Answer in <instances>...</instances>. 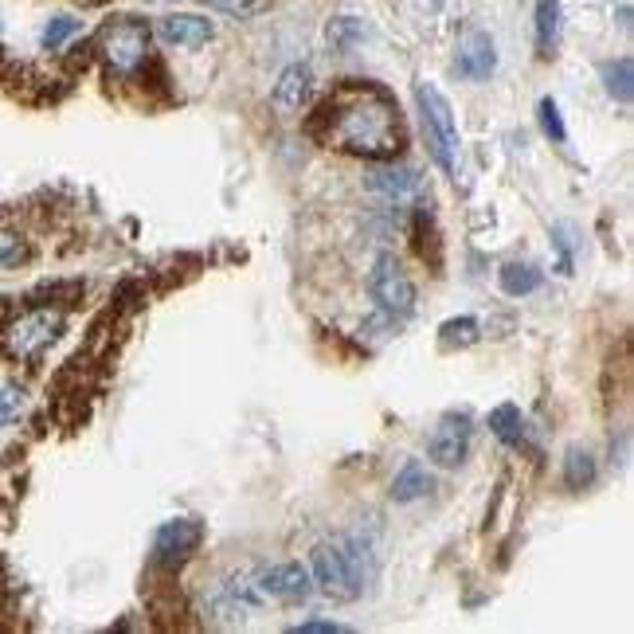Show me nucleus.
I'll return each mask as SVG.
<instances>
[{
    "mask_svg": "<svg viewBox=\"0 0 634 634\" xmlns=\"http://www.w3.org/2000/svg\"><path fill=\"white\" fill-rule=\"evenodd\" d=\"M314 137L329 149L353 153V157H396L404 145V122L396 98L372 83H349L317 110Z\"/></svg>",
    "mask_w": 634,
    "mask_h": 634,
    "instance_id": "1",
    "label": "nucleus"
},
{
    "mask_svg": "<svg viewBox=\"0 0 634 634\" xmlns=\"http://www.w3.org/2000/svg\"><path fill=\"white\" fill-rule=\"evenodd\" d=\"M314 584L321 595L337 603H353L364 595L368 584V564H364V544L353 537H329L314 548Z\"/></svg>",
    "mask_w": 634,
    "mask_h": 634,
    "instance_id": "2",
    "label": "nucleus"
},
{
    "mask_svg": "<svg viewBox=\"0 0 634 634\" xmlns=\"http://www.w3.org/2000/svg\"><path fill=\"white\" fill-rule=\"evenodd\" d=\"M415 102H419L423 137H427V145H431L435 165H439L447 177H454V173H458V126H454L451 102L439 94V87H431V83H419V87H415Z\"/></svg>",
    "mask_w": 634,
    "mask_h": 634,
    "instance_id": "3",
    "label": "nucleus"
},
{
    "mask_svg": "<svg viewBox=\"0 0 634 634\" xmlns=\"http://www.w3.org/2000/svg\"><path fill=\"white\" fill-rule=\"evenodd\" d=\"M368 294L372 302L392 317H408L415 310V286H411L408 271L400 267L396 255H380L376 267L368 274Z\"/></svg>",
    "mask_w": 634,
    "mask_h": 634,
    "instance_id": "4",
    "label": "nucleus"
},
{
    "mask_svg": "<svg viewBox=\"0 0 634 634\" xmlns=\"http://www.w3.org/2000/svg\"><path fill=\"white\" fill-rule=\"evenodd\" d=\"M102 51L110 59L114 71L130 75L145 63V51H149V28L137 20V16H118L102 28Z\"/></svg>",
    "mask_w": 634,
    "mask_h": 634,
    "instance_id": "5",
    "label": "nucleus"
},
{
    "mask_svg": "<svg viewBox=\"0 0 634 634\" xmlns=\"http://www.w3.org/2000/svg\"><path fill=\"white\" fill-rule=\"evenodd\" d=\"M470 439H474L470 415H466V411H451V415H443V419L435 423V431H431V439H427V454H431L435 466L454 470V466L466 462Z\"/></svg>",
    "mask_w": 634,
    "mask_h": 634,
    "instance_id": "6",
    "label": "nucleus"
},
{
    "mask_svg": "<svg viewBox=\"0 0 634 634\" xmlns=\"http://www.w3.org/2000/svg\"><path fill=\"white\" fill-rule=\"evenodd\" d=\"M454 67L458 75L482 83L498 71V51H494V40L482 32V28H462L458 36V51H454Z\"/></svg>",
    "mask_w": 634,
    "mask_h": 634,
    "instance_id": "7",
    "label": "nucleus"
},
{
    "mask_svg": "<svg viewBox=\"0 0 634 634\" xmlns=\"http://www.w3.org/2000/svg\"><path fill=\"white\" fill-rule=\"evenodd\" d=\"M204 541V525L192 517H173L153 533V560L157 564H181L188 552H196V544Z\"/></svg>",
    "mask_w": 634,
    "mask_h": 634,
    "instance_id": "8",
    "label": "nucleus"
},
{
    "mask_svg": "<svg viewBox=\"0 0 634 634\" xmlns=\"http://www.w3.org/2000/svg\"><path fill=\"white\" fill-rule=\"evenodd\" d=\"M314 588V576L310 568H302L298 560H286V564H271L263 576H259V591L271 595V599H282V603H298L306 599Z\"/></svg>",
    "mask_w": 634,
    "mask_h": 634,
    "instance_id": "9",
    "label": "nucleus"
},
{
    "mask_svg": "<svg viewBox=\"0 0 634 634\" xmlns=\"http://www.w3.org/2000/svg\"><path fill=\"white\" fill-rule=\"evenodd\" d=\"M59 314H47V310H36V314H28L16 329H12V349L20 353V357H32V353H40L44 345L55 341V333H59Z\"/></svg>",
    "mask_w": 634,
    "mask_h": 634,
    "instance_id": "10",
    "label": "nucleus"
},
{
    "mask_svg": "<svg viewBox=\"0 0 634 634\" xmlns=\"http://www.w3.org/2000/svg\"><path fill=\"white\" fill-rule=\"evenodd\" d=\"M157 36L173 47H204L212 40V24H208L204 16H192V12L161 16V20H157Z\"/></svg>",
    "mask_w": 634,
    "mask_h": 634,
    "instance_id": "11",
    "label": "nucleus"
},
{
    "mask_svg": "<svg viewBox=\"0 0 634 634\" xmlns=\"http://www.w3.org/2000/svg\"><path fill=\"white\" fill-rule=\"evenodd\" d=\"M364 184L372 192L388 196V200H404V196H411L419 188V177H415L411 165H376V169L364 173Z\"/></svg>",
    "mask_w": 634,
    "mask_h": 634,
    "instance_id": "12",
    "label": "nucleus"
},
{
    "mask_svg": "<svg viewBox=\"0 0 634 634\" xmlns=\"http://www.w3.org/2000/svg\"><path fill=\"white\" fill-rule=\"evenodd\" d=\"M314 91V71L306 67V63H290L286 71H282V79H278V87H274V102L282 106V110H298L306 98Z\"/></svg>",
    "mask_w": 634,
    "mask_h": 634,
    "instance_id": "13",
    "label": "nucleus"
},
{
    "mask_svg": "<svg viewBox=\"0 0 634 634\" xmlns=\"http://www.w3.org/2000/svg\"><path fill=\"white\" fill-rule=\"evenodd\" d=\"M435 490V482H431V474H427V466L423 462H404L400 466V474H396V482H392V498L400 501V505H408V501H419L427 498Z\"/></svg>",
    "mask_w": 634,
    "mask_h": 634,
    "instance_id": "14",
    "label": "nucleus"
},
{
    "mask_svg": "<svg viewBox=\"0 0 634 634\" xmlns=\"http://www.w3.org/2000/svg\"><path fill=\"white\" fill-rule=\"evenodd\" d=\"M498 282L509 298H525V294H533V290L541 286L544 274L537 271L533 263H505L498 271Z\"/></svg>",
    "mask_w": 634,
    "mask_h": 634,
    "instance_id": "15",
    "label": "nucleus"
},
{
    "mask_svg": "<svg viewBox=\"0 0 634 634\" xmlns=\"http://www.w3.org/2000/svg\"><path fill=\"white\" fill-rule=\"evenodd\" d=\"M599 75H603V87H607L611 98H619V102H631L634 98V63L627 55L615 59V63H603Z\"/></svg>",
    "mask_w": 634,
    "mask_h": 634,
    "instance_id": "16",
    "label": "nucleus"
},
{
    "mask_svg": "<svg viewBox=\"0 0 634 634\" xmlns=\"http://www.w3.org/2000/svg\"><path fill=\"white\" fill-rule=\"evenodd\" d=\"M537 47L541 55L560 47V0H537Z\"/></svg>",
    "mask_w": 634,
    "mask_h": 634,
    "instance_id": "17",
    "label": "nucleus"
},
{
    "mask_svg": "<svg viewBox=\"0 0 634 634\" xmlns=\"http://www.w3.org/2000/svg\"><path fill=\"white\" fill-rule=\"evenodd\" d=\"M490 431L498 435L505 447H521L525 443V419L513 404H501V408L490 411Z\"/></svg>",
    "mask_w": 634,
    "mask_h": 634,
    "instance_id": "18",
    "label": "nucleus"
},
{
    "mask_svg": "<svg viewBox=\"0 0 634 634\" xmlns=\"http://www.w3.org/2000/svg\"><path fill=\"white\" fill-rule=\"evenodd\" d=\"M564 482H568V490H588L595 482V458L580 447H572L564 458Z\"/></svg>",
    "mask_w": 634,
    "mask_h": 634,
    "instance_id": "19",
    "label": "nucleus"
},
{
    "mask_svg": "<svg viewBox=\"0 0 634 634\" xmlns=\"http://www.w3.org/2000/svg\"><path fill=\"white\" fill-rule=\"evenodd\" d=\"M329 44L337 47V51H349V47H357L364 40V28H361V20H353V16H341V20H333L329 24Z\"/></svg>",
    "mask_w": 634,
    "mask_h": 634,
    "instance_id": "20",
    "label": "nucleus"
},
{
    "mask_svg": "<svg viewBox=\"0 0 634 634\" xmlns=\"http://www.w3.org/2000/svg\"><path fill=\"white\" fill-rule=\"evenodd\" d=\"M443 345H474L478 341V317H451L443 321Z\"/></svg>",
    "mask_w": 634,
    "mask_h": 634,
    "instance_id": "21",
    "label": "nucleus"
},
{
    "mask_svg": "<svg viewBox=\"0 0 634 634\" xmlns=\"http://www.w3.org/2000/svg\"><path fill=\"white\" fill-rule=\"evenodd\" d=\"M204 4L216 8V12L235 16V20H251V16H259V12L271 8V0H204Z\"/></svg>",
    "mask_w": 634,
    "mask_h": 634,
    "instance_id": "22",
    "label": "nucleus"
},
{
    "mask_svg": "<svg viewBox=\"0 0 634 634\" xmlns=\"http://www.w3.org/2000/svg\"><path fill=\"white\" fill-rule=\"evenodd\" d=\"M75 32H79V20H75V16H55V20L44 28V47L47 51H55V47L67 44Z\"/></svg>",
    "mask_w": 634,
    "mask_h": 634,
    "instance_id": "23",
    "label": "nucleus"
},
{
    "mask_svg": "<svg viewBox=\"0 0 634 634\" xmlns=\"http://www.w3.org/2000/svg\"><path fill=\"white\" fill-rule=\"evenodd\" d=\"M541 126L544 134L552 137V141H568V130H564V118H560V106L552 102V98H541Z\"/></svg>",
    "mask_w": 634,
    "mask_h": 634,
    "instance_id": "24",
    "label": "nucleus"
},
{
    "mask_svg": "<svg viewBox=\"0 0 634 634\" xmlns=\"http://www.w3.org/2000/svg\"><path fill=\"white\" fill-rule=\"evenodd\" d=\"M20 408H24V392H20V388H12V384H8V388H0V427H4V423H12V419L20 415Z\"/></svg>",
    "mask_w": 634,
    "mask_h": 634,
    "instance_id": "25",
    "label": "nucleus"
},
{
    "mask_svg": "<svg viewBox=\"0 0 634 634\" xmlns=\"http://www.w3.org/2000/svg\"><path fill=\"white\" fill-rule=\"evenodd\" d=\"M20 259H24V247H20V239L0 231V267H12V263H20Z\"/></svg>",
    "mask_w": 634,
    "mask_h": 634,
    "instance_id": "26",
    "label": "nucleus"
},
{
    "mask_svg": "<svg viewBox=\"0 0 634 634\" xmlns=\"http://www.w3.org/2000/svg\"><path fill=\"white\" fill-rule=\"evenodd\" d=\"M345 627L341 623H333V619H310V623H298L294 634H341Z\"/></svg>",
    "mask_w": 634,
    "mask_h": 634,
    "instance_id": "27",
    "label": "nucleus"
}]
</instances>
